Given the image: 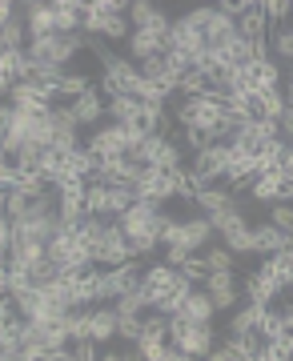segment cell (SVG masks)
<instances>
[{
	"mask_svg": "<svg viewBox=\"0 0 293 361\" xmlns=\"http://www.w3.org/2000/svg\"><path fill=\"white\" fill-rule=\"evenodd\" d=\"M0 361H28V357H0Z\"/></svg>",
	"mask_w": 293,
	"mask_h": 361,
	"instance_id": "f6af8a7d",
	"label": "cell"
},
{
	"mask_svg": "<svg viewBox=\"0 0 293 361\" xmlns=\"http://www.w3.org/2000/svg\"><path fill=\"white\" fill-rule=\"evenodd\" d=\"M116 329H121L116 305H97V310H92V322H89V337L97 341V345H109V341L116 337Z\"/></svg>",
	"mask_w": 293,
	"mask_h": 361,
	"instance_id": "9c48e42d",
	"label": "cell"
},
{
	"mask_svg": "<svg viewBox=\"0 0 293 361\" xmlns=\"http://www.w3.org/2000/svg\"><path fill=\"white\" fill-rule=\"evenodd\" d=\"M140 113H145V101L128 97V92H121V97L109 101V116H113V125H140Z\"/></svg>",
	"mask_w": 293,
	"mask_h": 361,
	"instance_id": "2e32d148",
	"label": "cell"
},
{
	"mask_svg": "<svg viewBox=\"0 0 293 361\" xmlns=\"http://www.w3.org/2000/svg\"><path fill=\"white\" fill-rule=\"evenodd\" d=\"M193 205L201 209L205 217H213V213H225V209H241L245 201L237 193H233L229 185H213V189H205V193H197V201Z\"/></svg>",
	"mask_w": 293,
	"mask_h": 361,
	"instance_id": "ba28073f",
	"label": "cell"
},
{
	"mask_svg": "<svg viewBox=\"0 0 293 361\" xmlns=\"http://www.w3.org/2000/svg\"><path fill=\"white\" fill-rule=\"evenodd\" d=\"M157 237H161V245H165V249H173V245L181 241V221H177V217H169V213H161Z\"/></svg>",
	"mask_w": 293,
	"mask_h": 361,
	"instance_id": "1f68e13d",
	"label": "cell"
},
{
	"mask_svg": "<svg viewBox=\"0 0 293 361\" xmlns=\"http://www.w3.org/2000/svg\"><path fill=\"white\" fill-rule=\"evenodd\" d=\"M137 201H140V197H137L133 185H109V221L121 217V213H128Z\"/></svg>",
	"mask_w": 293,
	"mask_h": 361,
	"instance_id": "44dd1931",
	"label": "cell"
},
{
	"mask_svg": "<svg viewBox=\"0 0 293 361\" xmlns=\"http://www.w3.org/2000/svg\"><path fill=\"white\" fill-rule=\"evenodd\" d=\"M169 345H177L185 357L205 361L217 349L213 325H193V322H185V317H169Z\"/></svg>",
	"mask_w": 293,
	"mask_h": 361,
	"instance_id": "6da1fadb",
	"label": "cell"
},
{
	"mask_svg": "<svg viewBox=\"0 0 293 361\" xmlns=\"http://www.w3.org/2000/svg\"><path fill=\"white\" fill-rule=\"evenodd\" d=\"M205 361H241V357H237V353H233L229 345H217V349H213V353H209Z\"/></svg>",
	"mask_w": 293,
	"mask_h": 361,
	"instance_id": "b9f144b4",
	"label": "cell"
},
{
	"mask_svg": "<svg viewBox=\"0 0 293 361\" xmlns=\"http://www.w3.org/2000/svg\"><path fill=\"white\" fill-rule=\"evenodd\" d=\"M269 49H273V61H293V28H273Z\"/></svg>",
	"mask_w": 293,
	"mask_h": 361,
	"instance_id": "f546056e",
	"label": "cell"
},
{
	"mask_svg": "<svg viewBox=\"0 0 293 361\" xmlns=\"http://www.w3.org/2000/svg\"><path fill=\"white\" fill-rule=\"evenodd\" d=\"M265 8H261V4H249V0H245V13H241V20H237V32H241L245 40H269L265 37Z\"/></svg>",
	"mask_w": 293,
	"mask_h": 361,
	"instance_id": "9a60e30c",
	"label": "cell"
},
{
	"mask_svg": "<svg viewBox=\"0 0 293 361\" xmlns=\"http://www.w3.org/2000/svg\"><path fill=\"white\" fill-rule=\"evenodd\" d=\"M185 145L193 149V157L201 153V149H209V137H205L201 129H185Z\"/></svg>",
	"mask_w": 293,
	"mask_h": 361,
	"instance_id": "ab89813d",
	"label": "cell"
},
{
	"mask_svg": "<svg viewBox=\"0 0 293 361\" xmlns=\"http://www.w3.org/2000/svg\"><path fill=\"white\" fill-rule=\"evenodd\" d=\"M185 361H197V357H185Z\"/></svg>",
	"mask_w": 293,
	"mask_h": 361,
	"instance_id": "7dc6e473",
	"label": "cell"
},
{
	"mask_svg": "<svg viewBox=\"0 0 293 361\" xmlns=\"http://www.w3.org/2000/svg\"><path fill=\"white\" fill-rule=\"evenodd\" d=\"M128 25H133V32H161V37H169L173 20L157 8L153 0H133L128 4Z\"/></svg>",
	"mask_w": 293,
	"mask_h": 361,
	"instance_id": "277c9868",
	"label": "cell"
},
{
	"mask_svg": "<svg viewBox=\"0 0 293 361\" xmlns=\"http://www.w3.org/2000/svg\"><path fill=\"white\" fill-rule=\"evenodd\" d=\"M137 349H140V357L145 361H161L165 357V349H169V341H161V337H140Z\"/></svg>",
	"mask_w": 293,
	"mask_h": 361,
	"instance_id": "e575fe53",
	"label": "cell"
},
{
	"mask_svg": "<svg viewBox=\"0 0 293 361\" xmlns=\"http://www.w3.org/2000/svg\"><path fill=\"white\" fill-rule=\"evenodd\" d=\"M217 16V4H201V8H189V13H185V25H193V28H209V20H213Z\"/></svg>",
	"mask_w": 293,
	"mask_h": 361,
	"instance_id": "d590c367",
	"label": "cell"
},
{
	"mask_svg": "<svg viewBox=\"0 0 293 361\" xmlns=\"http://www.w3.org/2000/svg\"><path fill=\"white\" fill-rule=\"evenodd\" d=\"M209 297H213L217 310H233V305L241 301V293H237V289H229V293H209Z\"/></svg>",
	"mask_w": 293,
	"mask_h": 361,
	"instance_id": "60d3db41",
	"label": "cell"
},
{
	"mask_svg": "<svg viewBox=\"0 0 293 361\" xmlns=\"http://www.w3.org/2000/svg\"><path fill=\"white\" fill-rule=\"evenodd\" d=\"M28 277H32V285H37V289H52V285L64 277V269L52 257H44V261H37V265H28Z\"/></svg>",
	"mask_w": 293,
	"mask_h": 361,
	"instance_id": "7402d4cb",
	"label": "cell"
},
{
	"mask_svg": "<svg viewBox=\"0 0 293 361\" xmlns=\"http://www.w3.org/2000/svg\"><path fill=\"white\" fill-rule=\"evenodd\" d=\"M213 225H209V217L205 213H197V217H185L181 221V241L177 245L189 253V257H197V253H205V249L213 245Z\"/></svg>",
	"mask_w": 293,
	"mask_h": 361,
	"instance_id": "5b68a950",
	"label": "cell"
},
{
	"mask_svg": "<svg viewBox=\"0 0 293 361\" xmlns=\"http://www.w3.org/2000/svg\"><path fill=\"white\" fill-rule=\"evenodd\" d=\"M257 334L265 337V341H281V337H285V313L269 310L265 317H261V325H257Z\"/></svg>",
	"mask_w": 293,
	"mask_h": 361,
	"instance_id": "f1b7e54d",
	"label": "cell"
},
{
	"mask_svg": "<svg viewBox=\"0 0 293 361\" xmlns=\"http://www.w3.org/2000/svg\"><path fill=\"white\" fill-rule=\"evenodd\" d=\"M229 289H237L233 273H209L205 277V293H229Z\"/></svg>",
	"mask_w": 293,
	"mask_h": 361,
	"instance_id": "74e56055",
	"label": "cell"
},
{
	"mask_svg": "<svg viewBox=\"0 0 293 361\" xmlns=\"http://www.w3.org/2000/svg\"><path fill=\"white\" fill-rule=\"evenodd\" d=\"M89 149L97 157H125L128 153V125H104L89 137Z\"/></svg>",
	"mask_w": 293,
	"mask_h": 361,
	"instance_id": "8992f818",
	"label": "cell"
},
{
	"mask_svg": "<svg viewBox=\"0 0 293 361\" xmlns=\"http://www.w3.org/2000/svg\"><path fill=\"white\" fill-rule=\"evenodd\" d=\"M161 201H137V205L128 209V213H121V217H113L116 225H121V233H125L128 241L133 237H145V233H157V225H161Z\"/></svg>",
	"mask_w": 293,
	"mask_h": 361,
	"instance_id": "3957f363",
	"label": "cell"
},
{
	"mask_svg": "<svg viewBox=\"0 0 293 361\" xmlns=\"http://www.w3.org/2000/svg\"><path fill=\"white\" fill-rule=\"evenodd\" d=\"M241 293H245V301H253V305H265V310H269V301L281 297V289L269 281V277L253 273V277H245V281H241Z\"/></svg>",
	"mask_w": 293,
	"mask_h": 361,
	"instance_id": "d6986e66",
	"label": "cell"
},
{
	"mask_svg": "<svg viewBox=\"0 0 293 361\" xmlns=\"http://www.w3.org/2000/svg\"><path fill=\"white\" fill-rule=\"evenodd\" d=\"M181 273H185L193 285H205V277H209V265H205V257L197 253V257H189L185 265H181Z\"/></svg>",
	"mask_w": 293,
	"mask_h": 361,
	"instance_id": "8d00e7d4",
	"label": "cell"
},
{
	"mask_svg": "<svg viewBox=\"0 0 293 361\" xmlns=\"http://www.w3.org/2000/svg\"><path fill=\"white\" fill-rule=\"evenodd\" d=\"M269 225H277L285 237H293V205H285V201H277V205L269 209Z\"/></svg>",
	"mask_w": 293,
	"mask_h": 361,
	"instance_id": "d6a6232c",
	"label": "cell"
},
{
	"mask_svg": "<svg viewBox=\"0 0 293 361\" xmlns=\"http://www.w3.org/2000/svg\"><path fill=\"white\" fill-rule=\"evenodd\" d=\"M92 85H89V77L85 73H64V80H61V89H56V101L61 104H73L77 97H85Z\"/></svg>",
	"mask_w": 293,
	"mask_h": 361,
	"instance_id": "cb8c5ba5",
	"label": "cell"
},
{
	"mask_svg": "<svg viewBox=\"0 0 293 361\" xmlns=\"http://www.w3.org/2000/svg\"><path fill=\"white\" fill-rule=\"evenodd\" d=\"M25 20H28V40L52 37L56 32V8L44 0H25Z\"/></svg>",
	"mask_w": 293,
	"mask_h": 361,
	"instance_id": "52a82bcc",
	"label": "cell"
},
{
	"mask_svg": "<svg viewBox=\"0 0 293 361\" xmlns=\"http://www.w3.org/2000/svg\"><path fill=\"white\" fill-rule=\"evenodd\" d=\"M201 257H205V265H209V273H233V265H237L225 245H209Z\"/></svg>",
	"mask_w": 293,
	"mask_h": 361,
	"instance_id": "484cf974",
	"label": "cell"
},
{
	"mask_svg": "<svg viewBox=\"0 0 293 361\" xmlns=\"http://www.w3.org/2000/svg\"><path fill=\"white\" fill-rule=\"evenodd\" d=\"M140 281L149 285L153 293H169V289L181 285V269H173V265H149V269H140Z\"/></svg>",
	"mask_w": 293,
	"mask_h": 361,
	"instance_id": "ac0fdd59",
	"label": "cell"
},
{
	"mask_svg": "<svg viewBox=\"0 0 293 361\" xmlns=\"http://www.w3.org/2000/svg\"><path fill=\"white\" fill-rule=\"evenodd\" d=\"M261 8H265V20L269 25H285V20H289L293 16V0H265V4H261Z\"/></svg>",
	"mask_w": 293,
	"mask_h": 361,
	"instance_id": "4dcf8cb0",
	"label": "cell"
},
{
	"mask_svg": "<svg viewBox=\"0 0 293 361\" xmlns=\"http://www.w3.org/2000/svg\"><path fill=\"white\" fill-rule=\"evenodd\" d=\"M281 257L289 261V269H293V241H289V249H285V253H281Z\"/></svg>",
	"mask_w": 293,
	"mask_h": 361,
	"instance_id": "ee69618b",
	"label": "cell"
},
{
	"mask_svg": "<svg viewBox=\"0 0 293 361\" xmlns=\"http://www.w3.org/2000/svg\"><path fill=\"white\" fill-rule=\"evenodd\" d=\"M281 313H285V334L293 337V293L285 297V305H281Z\"/></svg>",
	"mask_w": 293,
	"mask_h": 361,
	"instance_id": "7bdbcfd3",
	"label": "cell"
},
{
	"mask_svg": "<svg viewBox=\"0 0 293 361\" xmlns=\"http://www.w3.org/2000/svg\"><path fill=\"white\" fill-rule=\"evenodd\" d=\"M73 361H101L97 341H73Z\"/></svg>",
	"mask_w": 293,
	"mask_h": 361,
	"instance_id": "f35d334b",
	"label": "cell"
},
{
	"mask_svg": "<svg viewBox=\"0 0 293 361\" xmlns=\"http://www.w3.org/2000/svg\"><path fill=\"white\" fill-rule=\"evenodd\" d=\"M177 317H185V322H193V325H213V317H217L213 297L205 293V289H193V293L185 297V305H181Z\"/></svg>",
	"mask_w": 293,
	"mask_h": 361,
	"instance_id": "30bf717a",
	"label": "cell"
},
{
	"mask_svg": "<svg viewBox=\"0 0 293 361\" xmlns=\"http://www.w3.org/2000/svg\"><path fill=\"white\" fill-rule=\"evenodd\" d=\"M253 80H257V89H281L277 61H257V65H253Z\"/></svg>",
	"mask_w": 293,
	"mask_h": 361,
	"instance_id": "83f0119b",
	"label": "cell"
},
{
	"mask_svg": "<svg viewBox=\"0 0 293 361\" xmlns=\"http://www.w3.org/2000/svg\"><path fill=\"white\" fill-rule=\"evenodd\" d=\"M253 241H257V253H265V257H277V253H285L289 249L293 237H285V233L277 229V225H253Z\"/></svg>",
	"mask_w": 293,
	"mask_h": 361,
	"instance_id": "7c38bea8",
	"label": "cell"
},
{
	"mask_svg": "<svg viewBox=\"0 0 293 361\" xmlns=\"http://www.w3.org/2000/svg\"><path fill=\"white\" fill-rule=\"evenodd\" d=\"M249 197H253V201H269V205L285 201V173H261V177L253 180Z\"/></svg>",
	"mask_w": 293,
	"mask_h": 361,
	"instance_id": "5bb4252c",
	"label": "cell"
},
{
	"mask_svg": "<svg viewBox=\"0 0 293 361\" xmlns=\"http://www.w3.org/2000/svg\"><path fill=\"white\" fill-rule=\"evenodd\" d=\"M116 337H121V341H128V345H137L140 337H145V317H121Z\"/></svg>",
	"mask_w": 293,
	"mask_h": 361,
	"instance_id": "836d02e7",
	"label": "cell"
},
{
	"mask_svg": "<svg viewBox=\"0 0 293 361\" xmlns=\"http://www.w3.org/2000/svg\"><path fill=\"white\" fill-rule=\"evenodd\" d=\"M68 109H73V116H77L80 129H85V125H97L101 116H109V101H104L97 89H89L85 97H77V101L68 104Z\"/></svg>",
	"mask_w": 293,
	"mask_h": 361,
	"instance_id": "8fae6325",
	"label": "cell"
},
{
	"mask_svg": "<svg viewBox=\"0 0 293 361\" xmlns=\"http://www.w3.org/2000/svg\"><path fill=\"white\" fill-rule=\"evenodd\" d=\"M289 293H293V281H289Z\"/></svg>",
	"mask_w": 293,
	"mask_h": 361,
	"instance_id": "bcb514c9",
	"label": "cell"
},
{
	"mask_svg": "<svg viewBox=\"0 0 293 361\" xmlns=\"http://www.w3.org/2000/svg\"><path fill=\"white\" fill-rule=\"evenodd\" d=\"M149 165L161 169V173H181V165H185V153H181L177 141H169V137H165V145L157 149V157L149 161Z\"/></svg>",
	"mask_w": 293,
	"mask_h": 361,
	"instance_id": "ffe728a7",
	"label": "cell"
},
{
	"mask_svg": "<svg viewBox=\"0 0 293 361\" xmlns=\"http://www.w3.org/2000/svg\"><path fill=\"white\" fill-rule=\"evenodd\" d=\"M265 305H253V301H245L241 310L229 317V334L233 337H245V334H257V325H261V317H265Z\"/></svg>",
	"mask_w": 293,
	"mask_h": 361,
	"instance_id": "e0dca14e",
	"label": "cell"
},
{
	"mask_svg": "<svg viewBox=\"0 0 293 361\" xmlns=\"http://www.w3.org/2000/svg\"><path fill=\"white\" fill-rule=\"evenodd\" d=\"M128 44V56H133V61H149V56H161V52H165V37H161V32H133V37L125 40Z\"/></svg>",
	"mask_w": 293,
	"mask_h": 361,
	"instance_id": "4fadbf2b",
	"label": "cell"
},
{
	"mask_svg": "<svg viewBox=\"0 0 293 361\" xmlns=\"http://www.w3.org/2000/svg\"><path fill=\"white\" fill-rule=\"evenodd\" d=\"M85 209H89V217H109V185L89 180L85 185Z\"/></svg>",
	"mask_w": 293,
	"mask_h": 361,
	"instance_id": "d4e9b609",
	"label": "cell"
},
{
	"mask_svg": "<svg viewBox=\"0 0 293 361\" xmlns=\"http://www.w3.org/2000/svg\"><path fill=\"white\" fill-rule=\"evenodd\" d=\"M32 289V277H28L25 265H16V261H4V297H16Z\"/></svg>",
	"mask_w": 293,
	"mask_h": 361,
	"instance_id": "603a6c76",
	"label": "cell"
},
{
	"mask_svg": "<svg viewBox=\"0 0 293 361\" xmlns=\"http://www.w3.org/2000/svg\"><path fill=\"white\" fill-rule=\"evenodd\" d=\"M80 49H85V32H77V37H61V32H52V37L28 40V56H32L37 65H56V68H64Z\"/></svg>",
	"mask_w": 293,
	"mask_h": 361,
	"instance_id": "7a4b0ae2",
	"label": "cell"
},
{
	"mask_svg": "<svg viewBox=\"0 0 293 361\" xmlns=\"http://www.w3.org/2000/svg\"><path fill=\"white\" fill-rule=\"evenodd\" d=\"M221 245L229 249L233 257H237V253H257V241H253V229H249V225L237 229V233H229V237H221Z\"/></svg>",
	"mask_w": 293,
	"mask_h": 361,
	"instance_id": "4316f807",
	"label": "cell"
}]
</instances>
